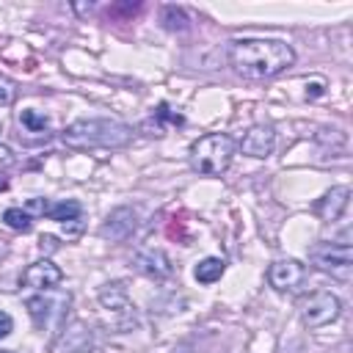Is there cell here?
Listing matches in <instances>:
<instances>
[{
	"label": "cell",
	"instance_id": "cell-1",
	"mask_svg": "<svg viewBox=\"0 0 353 353\" xmlns=\"http://www.w3.org/2000/svg\"><path fill=\"white\" fill-rule=\"evenodd\" d=\"M229 63L248 80H270L295 63V50L281 39H237L229 47Z\"/></svg>",
	"mask_w": 353,
	"mask_h": 353
},
{
	"label": "cell",
	"instance_id": "cell-2",
	"mask_svg": "<svg viewBox=\"0 0 353 353\" xmlns=\"http://www.w3.org/2000/svg\"><path fill=\"white\" fill-rule=\"evenodd\" d=\"M63 143L69 149H121L132 138V127L119 119H77L63 130Z\"/></svg>",
	"mask_w": 353,
	"mask_h": 353
},
{
	"label": "cell",
	"instance_id": "cell-3",
	"mask_svg": "<svg viewBox=\"0 0 353 353\" xmlns=\"http://www.w3.org/2000/svg\"><path fill=\"white\" fill-rule=\"evenodd\" d=\"M234 157V141L223 132H210V135H201L193 146H190V165L193 171L199 174H207V176H218L229 168Z\"/></svg>",
	"mask_w": 353,
	"mask_h": 353
},
{
	"label": "cell",
	"instance_id": "cell-4",
	"mask_svg": "<svg viewBox=\"0 0 353 353\" xmlns=\"http://www.w3.org/2000/svg\"><path fill=\"white\" fill-rule=\"evenodd\" d=\"M309 259L317 270L339 279V281H347L350 279V270H353V248L350 243H317L309 248Z\"/></svg>",
	"mask_w": 353,
	"mask_h": 353
},
{
	"label": "cell",
	"instance_id": "cell-5",
	"mask_svg": "<svg viewBox=\"0 0 353 353\" xmlns=\"http://www.w3.org/2000/svg\"><path fill=\"white\" fill-rule=\"evenodd\" d=\"M298 309H301L303 325L320 328V325H328V323H334V320L339 317L342 303H339V298H336L334 292H328V290H314V292H309L306 298H301Z\"/></svg>",
	"mask_w": 353,
	"mask_h": 353
},
{
	"label": "cell",
	"instance_id": "cell-6",
	"mask_svg": "<svg viewBox=\"0 0 353 353\" xmlns=\"http://www.w3.org/2000/svg\"><path fill=\"white\" fill-rule=\"evenodd\" d=\"M306 279V268L298 259H279L268 268V281L279 292H295Z\"/></svg>",
	"mask_w": 353,
	"mask_h": 353
},
{
	"label": "cell",
	"instance_id": "cell-7",
	"mask_svg": "<svg viewBox=\"0 0 353 353\" xmlns=\"http://www.w3.org/2000/svg\"><path fill=\"white\" fill-rule=\"evenodd\" d=\"M138 226V212L132 207H116L108 212L105 223L99 226V234L110 243H124Z\"/></svg>",
	"mask_w": 353,
	"mask_h": 353
},
{
	"label": "cell",
	"instance_id": "cell-8",
	"mask_svg": "<svg viewBox=\"0 0 353 353\" xmlns=\"http://www.w3.org/2000/svg\"><path fill=\"white\" fill-rule=\"evenodd\" d=\"M61 281H63V273H61V268H58L55 262H50V259H39V262L28 265L25 273H22V284H25V287H33V290H41V292L58 287Z\"/></svg>",
	"mask_w": 353,
	"mask_h": 353
},
{
	"label": "cell",
	"instance_id": "cell-9",
	"mask_svg": "<svg viewBox=\"0 0 353 353\" xmlns=\"http://www.w3.org/2000/svg\"><path fill=\"white\" fill-rule=\"evenodd\" d=\"M135 268L143 276L154 279V281H163V279H168L174 273V265H171V259H168V254L163 248H143V251H138L135 254Z\"/></svg>",
	"mask_w": 353,
	"mask_h": 353
},
{
	"label": "cell",
	"instance_id": "cell-10",
	"mask_svg": "<svg viewBox=\"0 0 353 353\" xmlns=\"http://www.w3.org/2000/svg\"><path fill=\"white\" fill-rule=\"evenodd\" d=\"M240 149H243V154L259 157V160L268 157V154H273V149H276V132H273V127H268V124L251 127V130L243 135Z\"/></svg>",
	"mask_w": 353,
	"mask_h": 353
},
{
	"label": "cell",
	"instance_id": "cell-11",
	"mask_svg": "<svg viewBox=\"0 0 353 353\" xmlns=\"http://www.w3.org/2000/svg\"><path fill=\"white\" fill-rule=\"evenodd\" d=\"M347 201H350V188L347 185H339V188H331L320 201H317V215L323 218V221H328V223H334V221H339L342 218V212L347 210Z\"/></svg>",
	"mask_w": 353,
	"mask_h": 353
},
{
	"label": "cell",
	"instance_id": "cell-12",
	"mask_svg": "<svg viewBox=\"0 0 353 353\" xmlns=\"http://www.w3.org/2000/svg\"><path fill=\"white\" fill-rule=\"evenodd\" d=\"M99 303L110 312H119V314H130L132 312V306H130V298H127V292H124V287L121 284H105L102 287V292H99Z\"/></svg>",
	"mask_w": 353,
	"mask_h": 353
},
{
	"label": "cell",
	"instance_id": "cell-13",
	"mask_svg": "<svg viewBox=\"0 0 353 353\" xmlns=\"http://www.w3.org/2000/svg\"><path fill=\"white\" fill-rule=\"evenodd\" d=\"M44 215H47L50 221H58V223H72V221H80L83 207H80V201L66 199V201H55V204H50Z\"/></svg>",
	"mask_w": 353,
	"mask_h": 353
},
{
	"label": "cell",
	"instance_id": "cell-14",
	"mask_svg": "<svg viewBox=\"0 0 353 353\" xmlns=\"http://www.w3.org/2000/svg\"><path fill=\"white\" fill-rule=\"evenodd\" d=\"M223 259L221 256H207V259H201L199 265H196V270H193V276H196V281L199 284H215L221 276H223Z\"/></svg>",
	"mask_w": 353,
	"mask_h": 353
},
{
	"label": "cell",
	"instance_id": "cell-15",
	"mask_svg": "<svg viewBox=\"0 0 353 353\" xmlns=\"http://www.w3.org/2000/svg\"><path fill=\"white\" fill-rule=\"evenodd\" d=\"M3 221L14 229V232H30V212L28 210H22V207H8L6 212H3Z\"/></svg>",
	"mask_w": 353,
	"mask_h": 353
},
{
	"label": "cell",
	"instance_id": "cell-16",
	"mask_svg": "<svg viewBox=\"0 0 353 353\" xmlns=\"http://www.w3.org/2000/svg\"><path fill=\"white\" fill-rule=\"evenodd\" d=\"M163 22H165V28L168 30H188V17H185V11L182 8H176V6H165L163 8Z\"/></svg>",
	"mask_w": 353,
	"mask_h": 353
},
{
	"label": "cell",
	"instance_id": "cell-17",
	"mask_svg": "<svg viewBox=\"0 0 353 353\" xmlns=\"http://www.w3.org/2000/svg\"><path fill=\"white\" fill-rule=\"evenodd\" d=\"M19 121H22V127L28 130V132H44L47 135V119L41 116V113H36V110H22L19 113Z\"/></svg>",
	"mask_w": 353,
	"mask_h": 353
},
{
	"label": "cell",
	"instance_id": "cell-18",
	"mask_svg": "<svg viewBox=\"0 0 353 353\" xmlns=\"http://www.w3.org/2000/svg\"><path fill=\"white\" fill-rule=\"evenodd\" d=\"M28 312H30V317H33L36 325H44L47 312H50V303L44 298H28Z\"/></svg>",
	"mask_w": 353,
	"mask_h": 353
},
{
	"label": "cell",
	"instance_id": "cell-19",
	"mask_svg": "<svg viewBox=\"0 0 353 353\" xmlns=\"http://www.w3.org/2000/svg\"><path fill=\"white\" fill-rule=\"evenodd\" d=\"M14 165V154H11V149L8 146H3L0 143V190H6L8 188V168Z\"/></svg>",
	"mask_w": 353,
	"mask_h": 353
},
{
	"label": "cell",
	"instance_id": "cell-20",
	"mask_svg": "<svg viewBox=\"0 0 353 353\" xmlns=\"http://www.w3.org/2000/svg\"><path fill=\"white\" fill-rule=\"evenodd\" d=\"M14 94H17V91H14V83L0 74V108H8V105L14 102Z\"/></svg>",
	"mask_w": 353,
	"mask_h": 353
},
{
	"label": "cell",
	"instance_id": "cell-21",
	"mask_svg": "<svg viewBox=\"0 0 353 353\" xmlns=\"http://www.w3.org/2000/svg\"><path fill=\"white\" fill-rule=\"evenodd\" d=\"M11 331H14V320H11V314H8V312H0V339L8 336Z\"/></svg>",
	"mask_w": 353,
	"mask_h": 353
},
{
	"label": "cell",
	"instance_id": "cell-22",
	"mask_svg": "<svg viewBox=\"0 0 353 353\" xmlns=\"http://www.w3.org/2000/svg\"><path fill=\"white\" fill-rule=\"evenodd\" d=\"M320 94H323V83H320V80L306 83V97H309V99H314V97H320Z\"/></svg>",
	"mask_w": 353,
	"mask_h": 353
},
{
	"label": "cell",
	"instance_id": "cell-23",
	"mask_svg": "<svg viewBox=\"0 0 353 353\" xmlns=\"http://www.w3.org/2000/svg\"><path fill=\"white\" fill-rule=\"evenodd\" d=\"M91 8H94L91 3H88V6H80V3H77V6H74V11H80V14H85V11H91Z\"/></svg>",
	"mask_w": 353,
	"mask_h": 353
},
{
	"label": "cell",
	"instance_id": "cell-24",
	"mask_svg": "<svg viewBox=\"0 0 353 353\" xmlns=\"http://www.w3.org/2000/svg\"><path fill=\"white\" fill-rule=\"evenodd\" d=\"M0 353H14V350H0Z\"/></svg>",
	"mask_w": 353,
	"mask_h": 353
}]
</instances>
